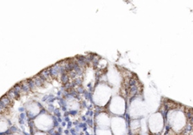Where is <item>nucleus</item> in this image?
<instances>
[{"instance_id": "f257e3e1", "label": "nucleus", "mask_w": 193, "mask_h": 135, "mask_svg": "<svg viewBox=\"0 0 193 135\" xmlns=\"http://www.w3.org/2000/svg\"><path fill=\"white\" fill-rule=\"evenodd\" d=\"M177 106L168 110L165 114V127L168 126L175 134L181 132L188 124V117L185 110L179 107L178 104Z\"/></svg>"}, {"instance_id": "f03ea898", "label": "nucleus", "mask_w": 193, "mask_h": 135, "mask_svg": "<svg viewBox=\"0 0 193 135\" xmlns=\"http://www.w3.org/2000/svg\"><path fill=\"white\" fill-rule=\"evenodd\" d=\"M113 95V88L106 80H99L94 86L92 99L94 104L100 107H105L109 104Z\"/></svg>"}, {"instance_id": "7ed1b4c3", "label": "nucleus", "mask_w": 193, "mask_h": 135, "mask_svg": "<svg viewBox=\"0 0 193 135\" xmlns=\"http://www.w3.org/2000/svg\"><path fill=\"white\" fill-rule=\"evenodd\" d=\"M147 132L150 135H159L165 128V114L158 110L152 113L147 119Z\"/></svg>"}, {"instance_id": "20e7f679", "label": "nucleus", "mask_w": 193, "mask_h": 135, "mask_svg": "<svg viewBox=\"0 0 193 135\" xmlns=\"http://www.w3.org/2000/svg\"><path fill=\"white\" fill-rule=\"evenodd\" d=\"M108 112L112 116H123L127 111V101L125 98L120 93L112 95L109 104H107Z\"/></svg>"}, {"instance_id": "39448f33", "label": "nucleus", "mask_w": 193, "mask_h": 135, "mask_svg": "<svg viewBox=\"0 0 193 135\" xmlns=\"http://www.w3.org/2000/svg\"><path fill=\"white\" fill-rule=\"evenodd\" d=\"M109 128L112 135H126L128 124L123 116H112Z\"/></svg>"}, {"instance_id": "423d86ee", "label": "nucleus", "mask_w": 193, "mask_h": 135, "mask_svg": "<svg viewBox=\"0 0 193 135\" xmlns=\"http://www.w3.org/2000/svg\"><path fill=\"white\" fill-rule=\"evenodd\" d=\"M145 111V103L140 96H136L129 104V114L131 119L142 117Z\"/></svg>"}, {"instance_id": "0eeeda50", "label": "nucleus", "mask_w": 193, "mask_h": 135, "mask_svg": "<svg viewBox=\"0 0 193 135\" xmlns=\"http://www.w3.org/2000/svg\"><path fill=\"white\" fill-rule=\"evenodd\" d=\"M111 116H110L109 113L107 111L100 112L95 118L97 128H109Z\"/></svg>"}, {"instance_id": "6e6552de", "label": "nucleus", "mask_w": 193, "mask_h": 135, "mask_svg": "<svg viewBox=\"0 0 193 135\" xmlns=\"http://www.w3.org/2000/svg\"><path fill=\"white\" fill-rule=\"evenodd\" d=\"M96 135H112L110 128H97Z\"/></svg>"}]
</instances>
